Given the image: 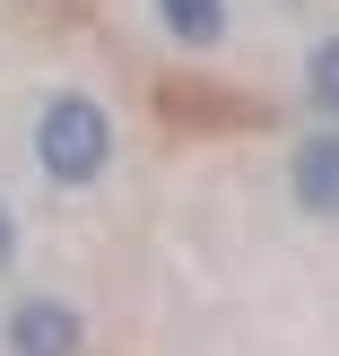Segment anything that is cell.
I'll return each instance as SVG.
<instances>
[{
  "label": "cell",
  "mask_w": 339,
  "mask_h": 356,
  "mask_svg": "<svg viewBox=\"0 0 339 356\" xmlns=\"http://www.w3.org/2000/svg\"><path fill=\"white\" fill-rule=\"evenodd\" d=\"M305 96L339 122V35H313V52H305Z\"/></svg>",
  "instance_id": "5b68a950"
},
{
  "label": "cell",
  "mask_w": 339,
  "mask_h": 356,
  "mask_svg": "<svg viewBox=\"0 0 339 356\" xmlns=\"http://www.w3.org/2000/svg\"><path fill=\"white\" fill-rule=\"evenodd\" d=\"M26 148H35V165H44V183L87 191L113 165V113H104L87 87H44V96H35V122H26Z\"/></svg>",
  "instance_id": "6da1fadb"
},
{
  "label": "cell",
  "mask_w": 339,
  "mask_h": 356,
  "mask_svg": "<svg viewBox=\"0 0 339 356\" xmlns=\"http://www.w3.org/2000/svg\"><path fill=\"white\" fill-rule=\"evenodd\" d=\"M148 9L183 52H218L226 44V0H148Z\"/></svg>",
  "instance_id": "277c9868"
},
{
  "label": "cell",
  "mask_w": 339,
  "mask_h": 356,
  "mask_svg": "<svg viewBox=\"0 0 339 356\" xmlns=\"http://www.w3.org/2000/svg\"><path fill=\"white\" fill-rule=\"evenodd\" d=\"M9 261H17V209L0 200V270H9Z\"/></svg>",
  "instance_id": "8992f818"
},
{
  "label": "cell",
  "mask_w": 339,
  "mask_h": 356,
  "mask_svg": "<svg viewBox=\"0 0 339 356\" xmlns=\"http://www.w3.org/2000/svg\"><path fill=\"white\" fill-rule=\"evenodd\" d=\"M287 191L313 226H339V122L331 131H305L287 148Z\"/></svg>",
  "instance_id": "3957f363"
},
{
  "label": "cell",
  "mask_w": 339,
  "mask_h": 356,
  "mask_svg": "<svg viewBox=\"0 0 339 356\" xmlns=\"http://www.w3.org/2000/svg\"><path fill=\"white\" fill-rule=\"evenodd\" d=\"M0 348L9 356H70V348H87V313L70 296H17L0 313Z\"/></svg>",
  "instance_id": "7a4b0ae2"
}]
</instances>
